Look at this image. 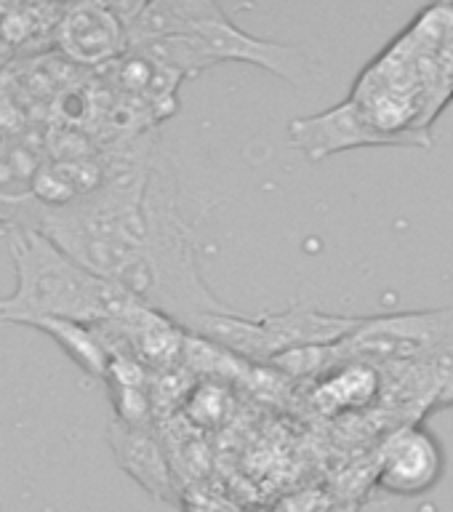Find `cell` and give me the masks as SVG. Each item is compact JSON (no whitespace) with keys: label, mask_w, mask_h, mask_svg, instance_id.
<instances>
[{"label":"cell","mask_w":453,"mask_h":512,"mask_svg":"<svg viewBox=\"0 0 453 512\" xmlns=\"http://www.w3.org/2000/svg\"><path fill=\"white\" fill-rule=\"evenodd\" d=\"M54 40L78 67H110L128 54V24L115 3H72L64 6Z\"/></svg>","instance_id":"5"},{"label":"cell","mask_w":453,"mask_h":512,"mask_svg":"<svg viewBox=\"0 0 453 512\" xmlns=\"http://www.w3.org/2000/svg\"><path fill=\"white\" fill-rule=\"evenodd\" d=\"M334 360L336 366L419 368L446 379L453 374V307L363 318L355 334L334 344Z\"/></svg>","instance_id":"2"},{"label":"cell","mask_w":453,"mask_h":512,"mask_svg":"<svg viewBox=\"0 0 453 512\" xmlns=\"http://www.w3.org/2000/svg\"><path fill=\"white\" fill-rule=\"evenodd\" d=\"M259 320V344L262 360L270 363L288 350L299 347H334L358 331L363 318L331 315L310 302H296L288 310L262 315Z\"/></svg>","instance_id":"8"},{"label":"cell","mask_w":453,"mask_h":512,"mask_svg":"<svg viewBox=\"0 0 453 512\" xmlns=\"http://www.w3.org/2000/svg\"><path fill=\"white\" fill-rule=\"evenodd\" d=\"M3 238L14 259L16 288L0 296V323L64 318L96 326L118 318L134 299L123 288L96 278L38 227L11 224Z\"/></svg>","instance_id":"1"},{"label":"cell","mask_w":453,"mask_h":512,"mask_svg":"<svg viewBox=\"0 0 453 512\" xmlns=\"http://www.w3.org/2000/svg\"><path fill=\"white\" fill-rule=\"evenodd\" d=\"M379 368L366 363H339L318 387V400L331 408L366 406L379 390Z\"/></svg>","instance_id":"10"},{"label":"cell","mask_w":453,"mask_h":512,"mask_svg":"<svg viewBox=\"0 0 453 512\" xmlns=\"http://www.w3.org/2000/svg\"><path fill=\"white\" fill-rule=\"evenodd\" d=\"M355 512H395L392 510V504L387 499H371V502L360 504Z\"/></svg>","instance_id":"14"},{"label":"cell","mask_w":453,"mask_h":512,"mask_svg":"<svg viewBox=\"0 0 453 512\" xmlns=\"http://www.w3.org/2000/svg\"><path fill=\"white\" fill-rule=\"evenodd\" d=\"M16 326L38 328L40 334L51 336L64 355L88 376L94 379H107L110 371V347L104 342L99 326L91 323H78V320H64V318H24Z\"/></svg>","instance_id":"9"},{"label":"cell","mask_w":453,"mask_h":512,"mask_svg":"<svg viewBox=\"0 0 453 512\" xmlns=\"http://www.w3.org/2000/svg\"><path fill=\"white\" fill-rule=\"evenodd\" d=\"M192 35L206 46L211 64H254V67H262L270 75L286 80L296 88H302L304 83L315 78V62L302 46L256 38L243 27H238V22H232L222 6L216 8L206 22H200Z\"/></svg>","instance_id":"3"},{"label":"cell","mask_w":453,"mask_h":512,"mask_svg":"<svg viewBox=\"0 0 453 512\" xmlns=\"http://www.w3.org/2000/svg\"><path fill=\"white\" fill-rule=\"evenodd\" d=\"M288 139L310 160H323L336 152L358 150V147H406L398 136L376 126L352 96L326 112L291 120Z\"/></svg>","instance_id":"6"},{"label":"cell","mask_w":453,"mask_h":512,"mask_svg":"<svg viewBox=\"0 0 453 512\" xmlns=\"http://www.w3.org/2000/svg\"><path fill=\"white\" fill-rule=\"evenodd\" d=\"M451 99H453V94H451Z\"/></svg>","instance_id":"15"},{"label":"cell","mask_w":453,"mask_h":512,"mask_svg":"<svg viewBox=\"0 0 453 512\" xmlns=\"http://www.w3.org/2000/svg\"><path fill=\"white\" fill-rule=\"evenodd\" d=\"M107 438L120 470L139 483L147 496L155 502H179L182 488L176 483L174 462L152 424H126L112 419Z\"/></svg>","instance_id":"7"},{"label":"cell","mask_w":453,"mask_h":512,"mask_svg":"<svg viewBox=\"0 0 453 512\" xmlns=\"http://www.w3.org/2000/svg\"><path fill=\"white\" fill-rule=\"evenodd\" d=\"M446 475V451L438 435L419 422L387 435L376 459V488L387 496L430 494Z\"/></svg>","instance_id":"4"},{"label":"cell","mask_w":453,"mask_h":512,"mask_svg":"<svg viewBox=\"0 0 453 512\" xmlns=\"http://www.w3.org/2000/svg\"><path fill=\"white\" fill-rule=\"evenodd\" d=\"M187 411H190L192 422L203 424V427H214V424L222 422V414L227 411L224 390L216 387V384H203L200 390H192Z\"/></svg>","instance_id":"11"},{"label":"cell","mask_w":453,"mask_h":512,"mask_svg":"<svg viewBox=\"0 0 453 512\" xmlns=\"http://www.w3.org/2000/svg\"><path fill=\"white\" fill-rule=\"evenodd\" d=\"M179 504H182L184 512H240L224 496L208 494L206 488H182Z\"/></svg>","instance_id":"12"},{"label":"cell","mask_w":453,"mask_h":512,"mask_svg":"<svg viewBox=\"0 0 453 512\" xmlns=\"http://www.w3.org/2000/svg\"><path fill=\"white\" fill-rule=\"evenodd\" d=\"M432 406H438V408L453 406V374L446 376V379L440 382V390L438 395H435V403H432Z\"/></svg>","instance_id":"13"}]
</instances>
